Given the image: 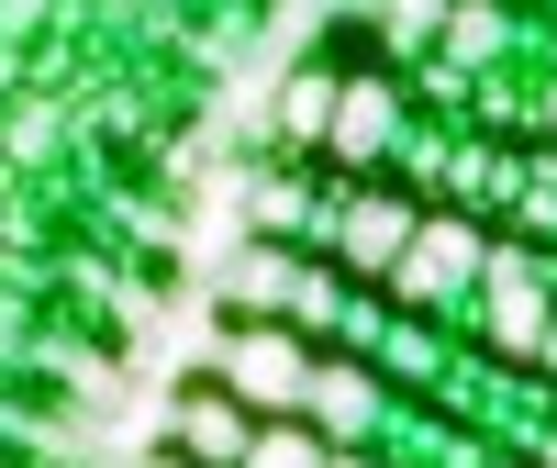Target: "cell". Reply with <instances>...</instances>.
Wrapping results in <instances>:
<instances>
[{
	"instance_id": "cell-4",
	"label": "cell",
	"mask_w": 557,
	"mask_h": 468,
	"mask_svg": "<svg viewBox=\"0 0 557 468\" xmlns=\"http://www.w3.org/2000/svg\"><path fill=\"white\" fill-rule=\"evenodd\" d=\"M157 468H190V457H157Z\"/></svg>"
},
{
	"instance_id": "cell-1",
	"label": "cell",
	"mask_w": 557,
	"mask_h": 468,
	"mask_svg": "<svg viewBox=\"0 0 557 468\" xmlns=\"http://www.w3.org/2000/svg\"><path fill=\"white\" fill-rule=\"evenodd\" d=\"M235 380H246V402H301V357L257 335V346H235Z\"/></svg>"
},
{
	"instance_id": "cell-2",
	"label": "cell",
	"mask_w": 557,
	"mask_h": 468,
	"mask_svg": "<svg viewBox=\"0 0 557 468\" xmlns=\"http://www.w3.org/2000/svg\"><path fill=\"white\" fill-rule=\"evenodd\" d=\"M178 435H190V457H235V412H223V402H190V412H178Z\"/></svg>"
},
{
	"instance_id": "cell-3",
	"label": "cell",
	"mask_w": 557,
	"mask_h": 468,
	"mask_svg": "<svg viewBox=\"0 0 557 468\" xmlns=\"http://www.w3.org/2000/svg\"><path fill=\"white\" fill-rule=\"evenodd\" d=\"M246 468H312V446H301V435H257Z\"/></svg>"
}]
</instances>
